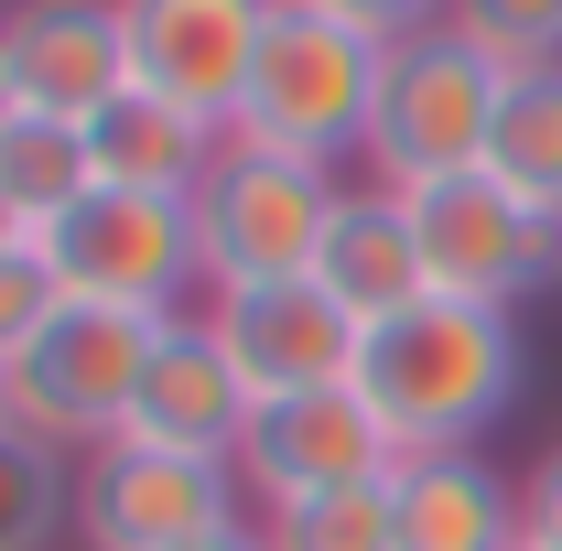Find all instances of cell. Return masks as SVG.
I'll return each instance as SVG.
<instances>
[{
	"label": "cell",
	"instance_id": "6da1fadb",
	"mask_svg": "<svg viewBox=\"0 0 562 551\" xmlns=\"http://www.w3.org/2000/svg\"><path fill=\"white\" fill-rule=\"evenodd\" d=\"M519 325L497 303H454L432 292L412 314L368 325V357H357V401L379 412V432L401 454H476L508 401H519Z\"/></svg>",
	"mask_w": 562,
	"mask_h": 551
},
{
	"label": "cell",
	"instance_id": "7a4b0ae2",
	"mask_svg": "<svg viewBox=\"0 0 562 551\" xmlns=\"http://www.w3.org/2000/svg\"><path fill=\"white\" fill-rule=\"evenodd\" d=\"M379 76H390V44L336 22L325 0H281L271 44H260V76L238 98V140H271V151H303V162H347L368 151V120H379Z\"/></svg>",
	"mask_w": 562,
	"mask_h": 551
},
{
	"label": "cell",
	"instance_id": "3957f363",
	"mask_svg": "<svg viewBox=\"0 0 562 551\" xmlns=\"http://www.w3.org/2000/svg\"><path fill=\"white\" fill-rule=\"evenodd\" d=\"M347 206V173L336 162H303V151H271V140H238L216 151V173L195 184V260H206V292H249V281H303L325 227Z\"/></svg>",
	"mask_w": 562,
	"mask_h": 551
},
{
	"label": "cell",
	"instance_id": "277c9868",
	"mask_svg": "<svg viewBox=\"0 0 562 551\" xmlns=\"http://www.w3.org/2000/svg\"><path fill=\"white\" fill-rule=\"evenodd\" d=\"M497 98H508V66L465 22H432L412 44H390V76H379V120H368V173L379 184H443V173H476L497 131Z\"/></svg>",
	"mask_w": 562,
	"mask_h": 551
},
{
	"label": "cell",
	"instance_id": "5b68a950",
	"mask_svg": "<svg viewBox=\"0 0 562 551\" xmlns=\"http://www.w3.org/2000/svg\"><path fill=\"white\" fill-rule=\"evenodd\" d=\"M151 314H109V303H66L33 357L11 368V432L22 443H44V454H98V443H120V421H131V390L140 368H151Z\"/></svg>",
	"mask_w": 562,
	"mask_h": 551
},
{
	"label": "cell",
	"instance_id": "8992f818",
	"mask_svg": "<svg viewBox=\"0 0 562 551\" xmlns=\"http://www.w3.org/2000/svg\"><path fill=\"white\" fill-rule=\"evenodd\" d=\"M44 271L66 303H109V314H184V292H206V260H195V206L173 195H120L98 184L87 206H66L44 238Z\"/></svg>",
	"mask_w": 562,
	"mask_h": 551
},
{
	"label": "cell",
	"instance_id": "52a82bcc",
	"mask_svg": "<svg viewBox=\"0 0 562 551\" xmlns=\"http://www.w3.org/2000/svg\"><path fill=\"white\" fill-rule=\"evenodd\" d=\"M249 519V486L216 454H162V443H98L76 454L66 530L87 551H195Z\"/></svg>",
	"mask_w": 562,
	"mask_h": 551
},
{
	"label": "cell",
	"instance_id": "ba28073f",
	"mask_svg": "<svg viewBox=\"0 0 562 551\" xmlns=\"http://www.w3.org/2000/svg\"><path fill=\"white\" fill-rule=\"evenodd\" d=\"M412 227H422V260H432V292L454 303H519L562 281V206H530L508 195L487 162L476 173H443V184H412Z\"/></svg>",
	"mask_w": 562,
	"mask_h": 551
},
{
	"label": "cell",
	"instance_id": "9c48e42d",
	"mask_svg": "<svg viewBox=\"0 0 562 551\" xmlns=\"http://www.w3.org/2000/svg\"><path fill=\"white\" fill-rule=\"evenodd\" d=\"M206 325L227 346V368L249 379V401H303V390H347L368 325L325 281H249V292H206Z\"/></svg>",
	"mask_w": 562,
	"mask_h": 551
},
{
	"label": "cell",
	"instance_id": "30bf717a",
	"mask_svg": "<svg viewBox=\"0 0 562 551\" xmlns=\"http://www.w3.org/2000/svg\"><path fill=\"white\" fill-rule=\"evenodd\" d=\"M281 0H120V33H131V76L151 98L195 109V120H238L249 76H260V44H271Z\"/></svg>",
	"mask_w": 562,
	"mask_h": 551
},
{
	"label": "cell",
	"instance_id": "8fae6325",
	"mask_svg": "<svg viewBox=\"0 0 562 551\" xmlns=\"http://www.w3.org/2000/svg\"><path fill=\"white\" fill-rule=\"evenodd\" d=\"M401 465V443L379 432V412L347 390H303V401H260L249 432H238V486H249V508L271 519L292 497H336V486H368Z\"/></svg>",
	"mask_w": 562,
	"mask_h": 551
},
{
	"label": "cell",
	"instance_id": "7c38bea8",
	"mask_svg": "<svg viewBox=\"0 0 562 551\" xmlns=\"http://www.w3.org/2000/svg\"><path fill=\"white\" fill-rule=\"evenodd\" d=\"M249 379L227 368V346H216L206 314H162V336H151V368H140L131 390V421H120V443H162V454H216V465H238V432H249Z\"/></svg>",
	"mask_w": 562,
	"mask_h": 551
},
{
	"label": "cell",
	"instance_id": "4fadbf2b",
	"mask_svg": "<svg viewBox=\"0 0 562 551\" xmlns=\"http://www.w3.org/2000/svg\"><path fill=\"white\" fill-rule=\"evenodd\" d=\"M11 76L33 120H98L109 98H131V33L120 0H11Z\"/></svg>",
	"mask_w": 562,
	"mask_h": 551
},
{
	"label": "cell",
	"instance_id": "5bb4252c",
	"mask_svg": "<svg viewBox=\"0 0 562 551\" xmlns=\"http://www.w3.org/2000/svg\"><path fill=\"white\" fill-rule=\"evenodd\" d=\"M314 281L347 303L357 325H390V314H412L432 303V260H422V227H412V195L401 184H347V206L325 227V249H314Z\"/></svg>",
	"mask_w": 562,
	"mask_h": 551
},
{
	"label": "cell",
	"instance_id": "9a60e30c",
	"mask_svg": "<svg viewBox=\"0 0 562 551\" xmlns=\"http://www.w3.org/2000/svg\"><path fill=\"white\" fill-rule=\"evenodd\" d=\"M390 551H519V486L487 454H401L390 465Z\"/></svg>",
	"mask_w": 562,
	"mask_h": 551
},
{
	"label": "cell",
	"instance_id": "2e32d148",
	"mask_svg": "<svg viewBox=\"0 0 562 551\" xmlns=\"http://www.w3.org/2000/svg\"><path fill=\"white\" fill-rule=\"evenodd\" d=\"M87 151H98V184H120V195H173V206H195V184L216 173V151L227 131L195 120V109H173V98H109L98 120H87Z\"/></svg>",
	"mask_w": 562,
	"mask_h": 551
},
{
	"label": "cell",
	"instance_id": "e0dca14e",
	"mask_svg": "<svg viewBox=\"0 0 562 551\" xmlns=\"http://www.w3.org/2000/svg\"><path fill=\"white\" fill-rule=\"evenodd\" d=\"M87 195H98V151H87V131L22 109V120L0 131V206L44 238V227H55L66 206H87Z\"/></svg>",
	"mask_w": 562,
	"mask_h": 551
},
{
	"label": "cell",
	"instance_id": "ac0fdd59",
	"mask_svg": "<svg viewBox=\"0 0 562 551\" xmlns=\"http://www.w3.org/2000/svg\"><path fill=\"white\" fill-rule=\"evenodd\" d=\"M487 173L530 206H562V66H519L487 131Z\"/></svg>",
	"mask_w": 562,
	"mask_h": 551
},
{
	"label": "cell",
	"instance_id": "d6986e66",
	"mask_svg": "<svg viewBox=\"0 0 562 551\" xmlns=\"http://www.w3.org/2000/svg\"><path fill=\"white\" fill-rule=\"evenodd\" d=\"M271 551H390V476L368 486H336V497H292L260 519Z\"/></svg>",
	"mask_w": 562,
	"mask_h": 551
},
{
	"label": "cell",
	"instance_id": "ffe728a7",
	"mask_svg": "<svg viewBox=\"0 0 562 551\" xmlns=\"http://www.w3.org/2000/svg\"><path fill=\"white\" fill-rule=\"evenodd\" d=\"M66 497H76V465H66V454L0 432V551H44V530L66 519Z\"/></svg>",
	"mask_w": 562,
	"mask_h": 551
},
{
	"label": "cell",
	"instance_id": "44dd1931",
	"mask_svg": "<svg viewBox=\"0 0 562 551\" xmlns=\"http://www.w3.org/2000/svg\"><path fill=\"white\" fill-rule=\"evenodd\" d=\"M454 22L487 44L497 66H562V0H454Z\"/></svg>",
	"mask_w": 562,
	"mask_h": 551
},
{
	"label": "cell",
	"instance_id": "7402d4cb",
	"mask_svg": "<svg viewBox=\"0 0 562 551\" xmlns=\"http://www.w3.org/2000/svg\"><path fill=\"white\" fill-rule=\"evenodd\" d=\"M55 314H66V292H55V271H44V249H33V238L0 249V368H22Z\"/></svg>",
	"mask_w": 562,
	"mask_h": 551
},
{
	"label": "cell",
	"instance_id": "603a6c76",
	"mask_svg": "<svg viewBox=\"0 0 562 551\" xmlns=\"http://www.w3.org/2000/svg\"><path fill=\"white\" fill-rule=\"evenodd\" d=\"M336 22H357V33H379V44H412V33H432V22H454V0H325Z\"/></svg>",
	"mask_w": 562,
	"mask_h": 551
},
{
	"label": "cell",
	"instance_id": "cb8c5ba5",
	"mask_svg": "<svg viewBox=\"0 0 562 551\" xmlns=\"http://www.w3.org/2000/svg\"><path fill=\"white\" fill-rule=\"evenodd\" d=\"M519 551H562V454H541V476L519 486Z\"/></svg>",
	"mask_w": 562,
	"mask_h": 551
},
{
	"label": "cell",
	"instance_id": "d4e9b609",
	"mask_svg": "<svg viewBox=\"0 0 562 551\" xmlns=\"http://www.w3.org/2000/svg\"><path fill=\"white\" fill-rule=\"evenodd\" d=\"M22 120V76H11V11H0V131Z\"/></svg>",
	"mask_w": 562,
	"mask_h": 551
},
{
	"label": "cell",
	"instance_id": "484cf974",
	"mask_svg": "<svg viewBox=\"0 0 562 551\" xmlns=\"http://www.w3.org/2000/svg\"><path fill=\"white\" fill-rule=\"evenodd\" d=\"M195 551H271V541H260V519H238V530H216V541H195Z\"/></svg>",
	"mask_w": 562,
	"mask_h": 551
},
{
	"label": "cell",
	"instance_id": "4316f807",
	"mask_svg": "<svg viewBox=\"0 0 562 551\" xmlns=\"http://www.w3.org/2000/svg\"><path fill=\"white\" fill-rule=\"evenodd\" d=\"M22 238H33V227H22V216H11V206H0V249H22Z\"/></svg>",
	"mask_w": 562,
	"mask_h": 551
},
{
	"label": "cell",
	"instance_id": "83f0119b",
	"mask_svg": "<svg viewBox=\"0 0 562 551\" xmlns=\"http://www.w3.org/2000/svg\"><path fill=\"white\" fill-rule=\"evenodd\" d=\"M0 432H11V368H0Z\"/></svg>",
	"mask_w": 562,
	"mask_h": 551
},
{
	"label": "cell",
	"instance_id": "f1b7e54d",
	"mask_svg": "<svg viewBox=\"0 0 562 551\" xmlns=\"http://www.w3.org/2000/svg\"><path fill=\"white\" fill-rule=\"evenodd\" d=\"M0 11H11V0H0Z\"/></svg>",
	"mask_w": 562,
	"mask_h": 551
}]
</instances>
